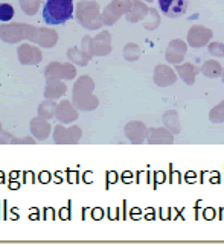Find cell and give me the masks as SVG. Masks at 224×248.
Returning <instances> with one entry per match:
<instances>
[{"label": "cell", "mask_w": 224, "mask_h": 248, "mask_svg": "<svg viewBox=\"0 0 224 248\" xmlns=\"http://www.w3.org/2000/svg\"><path fill=\"white\" fill-rule=\"evenodd\" d=\"M14 17V8L8 3H0V21H9Z\"/></svg>", "instance_id": "3957f363"}, {"label": "cell", "mask_w": 224, "mask_h": 248, "mask_svg": "<svg viewBox=\"0 0 224 248\" xmlns=\"http://www.w3.org/2000/svg\"><path fill=\"white\" fill-rule=\"evenodd\" d=\"M73 17V0H48L43 6V18L48 25H63Z\"/></svg>", "instance_id": "6da1fadb"}, {"label": "cell", "mask_w": 224, "mask_h": 248, "mask_svg": "<svg viewBox=\"0 0 224 248\" xmlns=\"http://www.w3.org/2000/svg\"><path fill=\"white\" fill-rule=\"evenodd\" d=\"M160 11L169 18L181 16L188 8V0H159Z\"/></svg>", "instance_id": "7a4b0ae2"}]
</instances>
